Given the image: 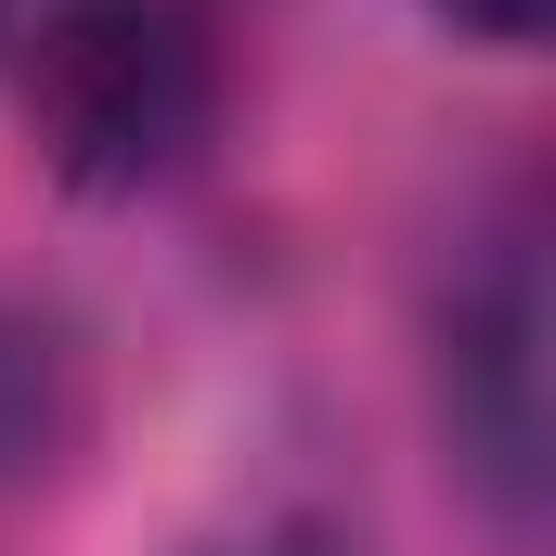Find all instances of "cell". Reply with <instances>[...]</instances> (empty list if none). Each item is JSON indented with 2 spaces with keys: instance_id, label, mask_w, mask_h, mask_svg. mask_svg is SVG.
Wrapping results in <instances>:
<instances>
[{
  "instance_id": "6",
  "label": "cell",
  "mask_w": 556,
  "mask_h": 556,
  "mask_svg": "<svg viewBox=\"0 0 556 556\" xmlns=\"http://www.w3.org/2000/svg\"><path fill=\"white\" fill-rule=\"evenodd\" d=\"M0 13H13V0H0Z\"/></svg>"
},
{
  "instance_id": "4",
  "label": "cell",
  "mask_w": 556,
  "mask_h": 556,
  "mask_svg": "<svg viewBox=\"0 0 556 556\" xmlns=\"http://www.w3.org/2000/svg\"><path fill=\"white\" fill-rule=\"evenodd\" d=\"M427 13H453L466 39H505V52H556V0H427Z\"/></svg>"
},
{
  "instance_id": "3",
  "label": "cell",
  "mask_w": 556,
  "mask_h": 556,
  "mask_svg": "<svg viewBox=\"0 0 556 556\" xmlns=\"http://www.w3.org/2000/svg\"><path fill=\"white\" fill-rule=\"evenodd\" d=\"M39 427H52V376H39V337L26 324H0V479L39 453Z\"/></svg>"
},
{
  "instance_id": "2",
  "label": "cell",
  "mask_w": 556,
  "mask_h": 556,
  "mask_svg": "<svg viewBox=\"0 0 556 556\" xmlns=\"http://www.w3.org/2000/svg\"><path fill=\"white\" fill-rule=\"evenodd\" d=\"M466 415H479V453L556 505V194L531 220H505V247L479 260V298H466Z\"/></svg>"
},
{
  "instance_id": "5",
  "label": "cell",
  "mask_w": 556,
  "mask_h": 556,
  "mask_svg": "<svg viewBox=\"0 0 556 556\" xmlns=\"http://www.w3.org/2000/svg\"><path fill=\"white\" fill-rule=\"evenodd\" d=\"M220 556H363V544H337V531H260V544H220Z\"/></svg>"
},
{
  "instance_id": "1",
  "label": "cell",
  "mask_w": 556,
  "mask_h": 556,
  "mask_svg": "<svg viewBox=\"0 0 556 556\" xmlns=\"http://www.w3.org/2000/svg\"><path fill=\"white\" fill-rule=\"evenodd\" d=\"M26 117L52 142L65 181L91 194H130L155 168H181L207 130V39L181 0H65L39 26V65H26Z\"/></svg>"
}]
</instances>
